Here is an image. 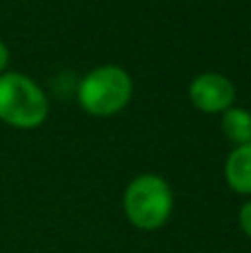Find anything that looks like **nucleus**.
<instances>
[{
    "instance_id": "7ed1b4c3",
    "label": "nucleus",
    "mask_w": 251,
    "mask_h": 253,
    "mask_svg": "<svg viewBox=\"0 0 251 253\" xmlns=\"http://www.w3.org/2000/svg\"><path fill=\"white\" fill-rule=\"evenodd\" d=\"M131 76L116 65H105L84 76L78 87V102L91 116H114L131 100Z\"/></svg>"
},
{
    "instance_id": "20e7f679",
    "label": "nucleus",
    "mask_w": 251,
    "mask_h": 253,
    "mask_svg": "<svg viewBox=\"0 0 251 253\" xmlns=\"http://www.w3.org/2000/svg\"><path fill=\"white\" fill-rule=\"evenodd\" d=\"M189 98L196 109L205 114H218V111L231 109L236 98V89L229 78L220 74H203L194 78L189 87Z\"/></svg>"
},
{
    "instance_id": "f257e3e1",
    "label": "nucleus",
    "mask_w": 251,
    "mask_h": 253,
    "mask_svg": "<svg viewBox=\"0 0 251 253\" xmlns=\"http://www.w3.org/2000/svg\"><path fill=\"white\" fill-rule=\"evenodd\" d=\"M125 215L136 229L156 231L173 211V193L167 180L154 173H142L129 182L123 198Z\"/></svg>"
},
{
    "instance_id": "0eeeda50",
    "label": "nucleus",
    "mask_w": 251,
    "mask_h": 253,
    "mask_svg": "<svg viewBox=\"0 0 251 253\" xmlns=\"http://www.w3.org/2000/svg\"><path fill=\"white\" fill-rule=\"evenodd\" d=\"M238 220H240V229L245 231V236L251 238V200L247 202V205H243Z\"/></svg>"
},
{
    "instance_id": "f03ea898",
    "label": "nucleus",
    "mask_w": 251,
    "mask_h": 253,
    "mask_svg": "<svg viewBox=\"0 0 251 253\" xmlns=\"http://www.w3.org/2000/svg\"><path fill=\"white\" fill-rule=\"evenodd\" d=\"M49 102L44 91L25 74L0 76V120L16 129H34L44 123Z\"/></svg>"
},
{
    "instance_id": "423d86ee",
    "label": "nucleus",
    "mask_w": 251,
    "mask_h": 253,
    "mask_svg": "<svg viewBox=\"0 0 251 253\" xmlns=\"http://www.w3.org/2000/svg\"><path fill=\"white\" fill-rule=\"evenodd\" d=\"M222 131L238 147L240 144H249L251 142V114L245 109H236V107L227 109L225 116H222Z\"/></svg>"
},
{
    "instance_id": "6e6552de",
    "label": "nucleus",
    "mask_w": 251,
    "mask_h": 253,
    "mask_svg": "<svg viewBox=\"0 0 251 253\" xmlns=\"http://www.w3.org/2000/svg\"><path fill=\"white\" fill-rule=\"evenodd\" d=\"M7 62H9V49H7V44L0 40V71L7 67Z\"/></svg>"
},
{
    "instance_id": "39448f33",
    "label": "nucleus",
    "mask_w": 251,
    "mask_h": 253,
    "mask_svg": "<svg viewBox=\"0 0 251 253\" xmlns=\"http://www.w3.org/2000/svg\"><path fill=\"white\" fill-rule=\"evenodd\" d=\"M225 178L234 191L251 193V142L240 144L229 153L225 165Z\"/></svg>"
}]
</instances>
